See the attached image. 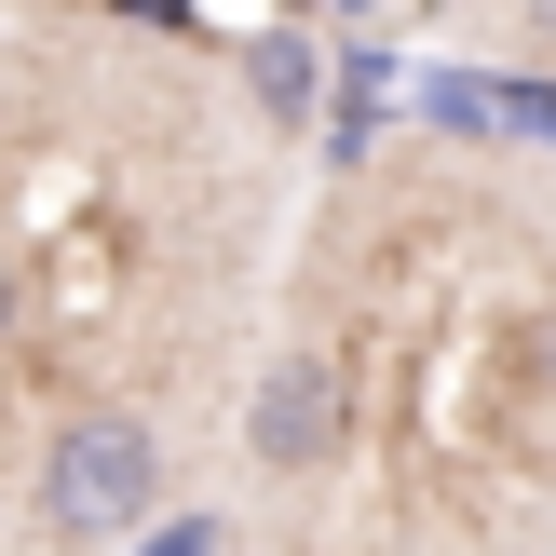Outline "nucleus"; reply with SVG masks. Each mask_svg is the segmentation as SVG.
I'll list each match as a JSON object with an SVG mask.
<instances>
[{
	"instance_id": "nucleus-1",
	"label": "nucleus",
	"mask_w": 556,
	"mask_h": 556,
	"mask_svg": "<svg viewBox=\"0 0 556 556\" xmlns=\"http://www.w3.org/2000/svg\"><path fill=\"white\" fill-rule=\"evenodd\" d=\"M41 503H54V530H68V543L136 530V516L163 503V448H150V421H123V407H81V421L54 434V462H41Z\"/></svg>"
},
{
	"instance_id": "nucleus-2",
	"label": "nucleus",
	"mask_w": 556,
	"mask_h": 556,
	"mask_svg": "<svg viewBox=\"0 0 556 556\" xmlns=\"http://www.w3.org/2000/svg\"><path fill=\"white\" fill-rule=\"evenodd\" d=\"M244 448H258L271 476H313V462L340 448V367H313V353H286V367L258 380V407H244Z\"/></svg>"
},
{
	"instance_id": "nucleus-3",
	"label": "nucleus",
	"mask_w": 556,
	"mask_h": 556,
	"mask_svg": "<svg viewBox=\"0 0 556 556\" xmlns=\"http://www.w3.org/2000/svg\"><path fill=\"white\" fill-rule=\"evenodd\" d=\"M313 68H326V54L299 41V27H271V41H258V96L286 109V123H299V109H313Z\"/></svg>"
},
{
	"instance_id": "nucleus-4",
	"label": "nucleus",
	"mask_w": 556,
	"mask_h": 556,
	"mask_svg": "<svg viewBox=\"0 0 556 556\" xmlns=\"http://www.w3.org/2000/svg\"><path fill=\"white\" fill-rule=\"evenodd\" d=\"M503 123H516V136H556V96H543V81H516V96H503Z\"/></svg>"
},
{
	"instance_id": "nucleus-5",
	"label": "nucleus",
	"mask_w": 556,
	"mask_h": 556,
	"mask_svg": "<svg viewBox=\"0 0 556 556\" xmlns=\"http://www.w3.org/2000/svg\"><path fill=\"white\" fill-rule=\"evenodd\" d=\"M530 380H543V394H556V313L530 326Z\"/></svg>"
},
{
	"instance_id": "nucleus-6",
	"label": "nucleus",
	"mask_w": 556,
	"mask_h": 556,
	"mask_svg": "<svg viewBox=\"0 0 556 556\" xmlns=\"http://www.w3.org/2000/svg\"><path fill=\"white\" fill-rule=\"evenodd\" d=\"M123 14H150V27H177V41H190V0H123Z\"/></svg>"
},
{
	"instance_id": "nucleus-7",
	"label": "nucleus",
	"mask_w": 556,
	"mask_h": 556,
	"mask_svg": "<svg viewBox=\"0 0 556 556\" xmlns=\"http://www.w3.org/2000/svg\"><path fill=\"white\" fill-rule=\"evenodd\" d=\"M150 556H217V543L204 530H150Z\"/></svg>"
},
{
	"instance_id": "nucleus-8",
	"label": "nucleus",
	"mask_w": 556,
	"mask_h": 556,
	"mask_svg": "<svg viewBox=\"0 0 556 556\" xmlns=\"http://www.w3.org/2000/svg\"><path fill=\"white\" fill-rule=\"evenodd\" d=\"M0 326H14V271H0Z\"/></svg>"
},
{
	"instance_id": "nucleus-9",
	"label": "nucleus",
	"mask_w": 556,
	"mask_h": 556,
	"mask_svg": "<svg viewBox=\"0 0 556 556\" xmlns=\"http://www.w3.org/2000/svg\"><path fill=\"white\" fill-rule=\"evenodd\" d=\"M543 27H556V0H543Z\"/></svg>"
},
{
	"instance_id": "nucleus-10",
	"label": "nucleus",
	"mask_w": 556,
	"mask_h": 556,
	"mask_svg": "<svg viewBox=\"0 0 556 556\" xmlns=\"http://www.w3.org/2000/svg\"><path fill=\"white\" fill-rule=\"evenodd\" d=\"M286 14H299V0H286Z\"/></svg>"
}]
</instances>
